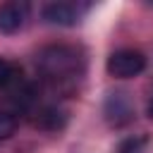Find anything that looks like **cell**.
Listing matches in <instances>:
<instances>
[{
  "label": "cell",
  "instance_id": "cell-3",
  "mask_svg": "<svg viewBox=\"0 0 153 153\" xmlns=\"http://www.w3.org/2000/svg\"><path fill=\"white\" fill-rule=\"evenodd\" d=\"M103 115L108 120V124L112 127H124L134 120V103L131 98L124 93V91H115L105 98V105H103Z\"/></svg>",
  "mask_w": 153,
  "mask_h": 153
},
{
  "label": "cell",
  "instance_id": "cell-10",
  "mask_svg": "<svg viewBox=\"0 0 153 153\" xmlns=\"http://www.w3.org/2000/svg\"><path fill=\"white\" fill-rule=\"evenodd\" d=\"M148 117L153 120V98H151V103H148Z\"/></svg>",
  "mask_w": 153,
  "mask_h": 153
},
{
  "label": "cell",
  "instance_id": "cell-9",
  "mask_svg": "<svg viewBox=\"0 0 153 153\" xmlns=\"http://www.w3.org/2000/svg\"><path fill=\"white\" fill-rule=\"evenodd\" d=\"M143 146H146V139L143 136H134V139L122 141V146L117 148V153H141Z\"/></svg>",
  "mask_w": 153,
  "mask_h": 153
},
{
  "label": "cell",
  "instance_id": "cell-5",
  "mask_svg": "<svg viewBox=\"0 0 153 153\" xmlns=\"http://www.w3.org/2000/svg\"><path fill=\"white\" fill-rule=\"evenodd\" d=\"M65 122H67V112L62 108H57V105H45L33 117V124L45 129V131H57V129L65 127Z\"/></svg>",
  "mask_w": 153,
  "mask_h": 153
},
{
  "label": "cell",
  "instance_id": "cell-8",
  "mask_svg": "<svg viewBox=\"0 0 153 153\" xmlns=\"http://www.w3.org/2000/svg\"><path fill=\"white\" fill-rule=\"evenodd\" d=\"M17 131V117L12 112H0V141L10 139Z\"/></svg>",
  "mask_w": 153,
  "mask_h": 153
},
{
  "label": "cell",
  "instance_id": "cell-6",
  "mask_svg": "<svg viewBox=\"0 0 153 153\" xmlns=\"http://www.w3.org/2000/svg\"><path fill=\"white\" fill-rule=\"evenodd\" d=\"M43 19L50 24H60V26H69L76 22V10L69 2H50L43 7Z\"/></svg>",
  "mask_w": 153,
  "mask_h": 153
},
{
  "label": "cell",
  "instance_id": "cell-2",
  "mask_svg": "<svg viewBox=\"0 0 153 153\" xmlns=\"http://www.w3.org/2000/svg\"><path fill=\"white\" fill-rule=\"evenodd\" d=\"M146 67V57L139 53V50H117L108 57V72L117 79H129V76H136L139 72H143Z\"/></svg>",
  "mask_w": 153,
  "mask_h": 153
},
{
  "label": "cell",
  "instance_id": "cell-7",
  "mask_svg": "<svg viewBox=\"0 0 153 153\" xmlns=\"http://www.w3.org/2000/svg\"><path fill=\"white\" fill-rule=\"evenodd\" d=\"M17 74H19V69L12 62H7L5 57H0V91H7L10 84L17 79Z\"/></svg>",
  "mask_w": 153,
  "mask_h": 153
},
{
  "label": "cell",
  "instance_id": "cell-1",
  "mask_svg": "<svg viewBox=\"0 0 153 153\" xmlns=\"http://www.w3.org/2000/svg\"><path fill=\"white\" fill-rule=\"evenodd\" d=\"M36 67L50 86L65 88L76 84V79L84 74V57L72 45H48L38 53Z\"/></svg>",
  "mask_w": 153,
  "mask_h": 153
},
{
  "label": "cell",
  "instance_id": "cell-4",
  "mask_svg": "<svg viewBox=\"0 0 153 153\" xmlns=\"http://www.w3.org/2000/svg\"><path fill=\"white\" fill-rule=\"evenodd\" d=\"M26 17H29V5L26 2H19V0L2 2L0 5V31L14 33L17 29L24 26Z\"/></svg>",
  "mask_w": 153,
  "mask_h": 153
}]
</instances>
